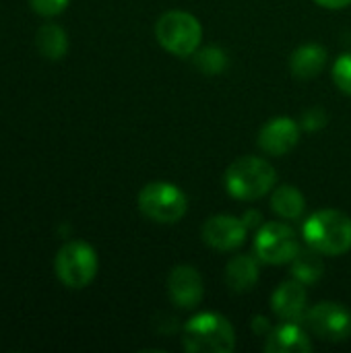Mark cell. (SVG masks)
Returning <instances> with one entry per match:
<instances>
[{"label": "cell", "instance_id": "obj_19", "mask_svg": "<svg viewBox=\"0 0 351 353\" xmlns=\"http://www.w3.org/2000/svg\"><path fill=\"white\" fill-rule=\"evenodd\" d=\"M192 64L203 74L215 77V74H221L228 68V54L219 46H205V48H199L192 54Z\"/></svg>", "mask_w": 351, "mask_h": 353}, {"label": "cell", "instance_id": "obj_14", "mask_svg": "<svg viewBox=\"0 0 351 353\" xmlns=\"http://www.w3.org/2000/svg\"><path fill=\"white\" fill-rule=\"evenodd\" d=\"M259 275H261V269H259L257 254L254 256L252 254H238L225 267V283L236 294H246V292L254 290Z\"/></svg>", "mask_w": 351, "mask_h": 353}, {"label": "cell", "instance_id": "obj_11", "mask_svg": "<svg viewBox=\"0 0 351 353\" xmlns=\"http://www.w3.org/2000/svg\"><path fill=\"white\" fill-rule=\"evenodd\" d=\"M300 141V124L290 116H277L269 120L259 132V147L269 155H285Z\"/></svg>", "mask_w": 351, "mask_h": 353}, {"label": "cell", "instance_id": "obj_21", "mask_svg": "<svg viewBox=\"0 0 351 353\" xmlns=\"http://www.w3.org/2000/svg\"><path fill=\"white\" fill-rule=\"evenodd\" d=\"M300 126H302L304 130H310V132L325 128V126H327V112H325L321 105L308 108V110L302 114V118H300Z\"/></svg>", "mask_w": 351, "mask_h": 353}, {"label": "cell", "instance_id": "obj_24", "mask_svg": "<svg viewBox=\"0 0 351 353\" xmlns=\"http://www.w3.org/2000/svg\"><path fill=\"white\" fill-rule=\"evenodd\" d=\"M242 221L246 223V228H248V230H252V228H259V225H261L263 217H261V213H259V211H254V209H252V211H246V213H244Z\"/></svg>", "mask_w": 351, "mask_h": 353}, {"label": "cell", "instance_id": "obj_3", "mask_svg": "<svg viewBox=\"0 0 351 353\" xmlns=\"http://www.w3.org/2000/svg\"><path fill=\"white\" fill-rule=\"evenodd\" d=\"M184 350L190 353H230L236 347V331L219 312H201L184 325Z\"/></svg>", "mask_w": 351, "mask_h": 353}, {"label": "cell", "instance_id": "obj_22", "mask_svg": "<svg viewBox=\"0 0 351 353\" xmlns=\"http://www.w3.org/2000/svg\"><path fill=\"white\" fill-rule=\"evenodd\" d=\"M70 0H29L31 8L41 14V17H56L60 14L66 6H68Z\"/></svg>", "mask_w": 351, "mask_h": 353}, {"label": "cell", "instance_id": "obj_1", "mask_svg": "<svg viewBox=\"0 0 351 353\" xmlns=\"http://www.w3.org/2000/svg\"><path fill=\"white\" fill-rule=\"evenodd\" d=\"M223 182L230 196L238 201H259L275 188L277 172L267 159L244 155L230 163Z\"/></svg>", "mask_w": 351, "mask_h": 353}, {"label": "cell", "instance_id": "obj_4", "mask_svg": "<svg viewBox=\"0 0 351 353\" xmlns=\"http://www.w3.org/2000/svg\"><path fill=\"white\" fill-rule=\"evenodd\" d=\"M159 46L174 56H192L201 48L203 27L199 19L184 10H168L155 23Z\"/></svg>", "mask_w": 351, "mask_h": 353}, {"label": "cell", "instance_id": "obj_23", "mask_svg": "<svg viewBox=\"0 0 351 353\" xmlns=\"http://www.w3.org/2000/svg\"><path fill=\"white\" fill-rule=\"evenodd\" d=\"M252 331L257 335H261V337H267L271 333V327H269V323H267L265 316H254L252 319Z\"/></svg>", "mask_w": 351, "mask_h": 353}, {"label": "cell", "instance_id": "obj_8", "mask_svg": "<svg viewBox=\"0 0 351 353\" xmlns=\"http://www.w3.org/2000/svg\"><path fill=\"white\" fill-rule=\"evenodd\" d=\"M302 323L314 337L327 343H341L351 335L350 308L337 302H321L308 308Z\"/></svg>", "mask_w": 351, "mask_h": 353}, {"label": "cell", "instance_id": "obj_20", "mask_svg": "<svg viewBox=\"0 0 351 353\" xmlns=\"http://www.w3.org/2000/svg\"><path fill=\"white\" fill-rule=\"evenodd\" d=\"M333 81L337 83V87L351 95V52L350 54H341L335 64H333Z\"/></svg>", "mask_w": 351, "mask_h": 353}, {"label": "cell", "instance_id": "obj_9", "mask_svg": "<svg viewBox=\"0 0 351 353\" xmlns=\"http://www.w3.org/2000/svg\"><path fill=\"white\" fill-rule=\"evenodd\" d=\"M248 234L246 223L234 215H213L203 223L201 238L213 250L230 252L244 244Z\"/></svg>", "mask_w": 351, "mask_h": 353}, {"label": "cell", "instance_id": "obj_15", "mask_svg": "<svg viewBox=\"0 0 351 353\" xmlns=\"http://www.w3.org/2000/svg\"><path fill=\"white\" fill-rule=\"evenodd\" d=\"M327 50L319 43H306L300 46L298 50H294L292 58H290V68L292 74L296 79H314L323 72V68L327 66Z\"/></svg>", "mask_w": 351, "mask_h": 353}, {"label": "cell", "instance_id": "obj_6", "mask_svg": "<svg viewBox=\"0 0 351 353\" xmlns=\"http://www.w3.org/2000/svg\"><path fill=\"white\" fill-rule=\"evenodd\" d=\"M139 211L155 223H176L188 211V196L172 182H149L139 192Z\"/></svg>", "mask_w": 351, "mask_h": 353}, {"label": "cell", "instance_id": "obj_5", "mask_svg": "<svg viewBox=\"0 0 351 353\" xmlns=\"http://www.w3.org/2000/svg\"><path fill=\"white\" fill-rule=\"evenodd\" d=\"M97 267L99 261L95 248L81 240L66 242L56 252V261H54V271L68 290L87 288L95 279Z\"/></svg>", "mask_w": 351, "mask_h": 353}, {"label": "cell", "instance_id": "obj_12", "mask_svg": "<svg viewBox=\"0 0 351 353\" xmlns=\"http://www.w3.org/2000/svg\"><path fill=\"white\" fill-rule=\"evenodd\" d=\"M306 302H308L306 288L298 279L283 281L271 296V308H273L275 316L281 321H288V323L304 321Z\"/></svg>", "mask_w": 351, "mask_h": 353}, {"label": "cell", "instance_id": "obj_2", "mask_svg": "<svg viewBox=\"0 0 351 353\" xmlns=\"http://www.w3.org/2000/svg\"><path fill=\"white\" fill-rule=\"evenodd\" d=\"M306 244L321 254L341 256L351 250V217L337 209H323L302 225Z\"/></svg>", "mask_w": 351, "mask_h": 353}, {"label": "cell", "instance_id": "obj_25", "mask_svg": "<svg viewBox=\"0 0 351 353\" xmlns=\"http://www.w3.org/2000/svg\"><path fill=\"white\" fill-rule=\"evenodd\" d=\"M314 2L321 4L323 8H331V10H339V8H345L351 4V0H314Z\"/></svg>", "mask_w": 351, "mask_h": 353}, {"label": "cell", "instance_id": "obj_17", "mask_svg": "<svg viewBox=\"0 0 351 353\" xmlns=\"http://www.w3.org/2000/svg\"><path fill=\"white\" fill-rule=\"evenodd\" d=\"M35 46L39 54L48 60H60L68 52V35L66 31L56 23H46L37 29Z\"/></svg>", "mask_w": 351, "mask_h": 353}, {"label": "cell", "instance_id": "obj_10", "mask_svg": "<svg viewBox=\"0 0 351 353\" xmlns=\"http://www.w3.org/2000/svg\"><path fill=\"white\" fill-rule=\"evenodd\" d=\"M168 294L178 308H197L205 296L201 273L190 265H176L168 275Z\"/></svg>", "mask_w": 351, "mask_h": 353}, {"label": "cell", "instance_id": "obj_7", "mask_svg": "<svg viewBox=\"0 0 351 353\" xmlns=\"http://www.w3.org/2000/svg\"><path fill=\"white\" fill-rule=\"evenodd\" d=\"M300 252L298 234L281 221L263 223L254 238V254L261 263L267 265H283L292 263Z\"/></svg>", "mask_w": 351, "mask_h": 353}, {"label": "cell", "instance_id": "obj_18", "mask_svg": "<svg viewBox=\"0 0 351 353\" xmlns=\"http://www.w3.org/2000/svg\"><path fill=\"white\" fill-rule=\"evenodd\" d=\"M325 273V263L321 259V252L314 250V248H306L294 256L292 261V275L294 279L302 281L304 285H310V283H317Z\"/></svg>", "mask_w": 351, "mask_h": 353}, {"label": "cell", "instance_id": "obj_16", "mask_svg": "<svg viewBox=\"0 0 351 353\" xmlns=\"http://www.w3.org/2000/svg\"><path fill=\"white\" fill-rule=\"evenodd\" d=\"M271 209L288 221H296L304 215L306 209V199L304 194L292 186V184H281L273 190L271 194Z\"/></svg>", "mask_w": 351, "mask_h": 353}, {"label": "cell", "instance_id": "obj_13", "mask_svg": "<svg viewBox=\"0 0 351 353\" xmlns=\"http://www.w3.org/2000/svg\"><path fill=\"white\" fill-rule=\"evenodd\" d=\"M267 353H310L312 341L310 335L298 325L283 321L279 327H275L265 341Z\"/></svg>", "mask_w": 351, "mask_h": 353}]
</instances>
